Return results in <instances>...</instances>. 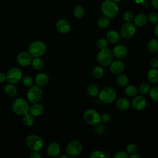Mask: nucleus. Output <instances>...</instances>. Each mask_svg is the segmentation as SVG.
I'll return each instance as SVG.
<instances>
[{
  "label": "nucleus",
  "instance_id": "8fccbe9b",
  "mask_svg": "<svg viewBox=\"0 0 158 158\" xmlns=\"http://www.w3.org/2000/svg\"><path fill=\"white\" fill-rule=\"evenodd\" d=\"M154 34L156 35V36L158 38V23H157L154 27Z\"/></svg>",
  "mask_w": 158,
  "mask_h": 158
},
{
  "label": "nucleus",
  "instance_id": "2eb2a0df",
  "mask_svg": "<svg viewBox=\"0 0 158 158\" xmlns=\"http://www.w3.org/2000/svg\"><path fill=\"white\" fill-rule=\"evenodd\" d=\"M17 62L22 66H28L31 63V56L28 52H22L17 55Z\"/></svg>",
  "mask_w": 158,
  "mask_h": 158
},
{
  "label": "nucleus",
  "instance_id": "864d4df0",
  "mask_svg": "<svg viewBox=\"0 0 158 158\" xmlns=\"http://www.w3.org/2000/svg\"><path fill=\"white\" fill-rule=\"evenodd\" d=\"M134 2L136 3V4H141L144 0H132Z\"/></svg>",
  "mask_w": 158,
  "mask_h": 158
},
{
  "label": "nucleus",
  "instance_id": "39448f33",
  "mask_svg": "<svg viewBox=\"0 0 158 158\" xmlns=\"http://www.w3.org/2000/svg\"><path fill=\"white\" fill-rule=\"evenodd\" d=\"M46 51L45 43L41 41H35L32 42L28 47L29 54L34 57H38L43 56Z\"/></svg>",
  "mask_w": 158,
  "mask_h": 158
},
{
  "label": "nucleus",
  "instance_id": "20e7f679",
  "mask_svg": "<svg viewBox=\"0 0 158 158\" xmlns=\"http://www.w3.org/2000/svg\"><path fill=\"white\" fill-rule=\"evenodd\" d=\"M114 55L112 51L109 48L100 49L97 54L98 63L102 66H108L113 61Z\"/></svg>",
  "mask_w": 158,
  "mask_h": 158
},
{
  "label": "nucleus",
  "instance_id": "f3484780",
  "mask_svg": "<svg viewBox=\"0 0 158 158\" xmlns=\"http://www.w3.org/2000/svg\"><path fill=\"white\" fill-rule=\"evenodd\" d=\"M60 152V146L59 143L52 142L49 144L47 148V154L51 157H56Z\"/></svg>",
  "mask_w": 158,
  "mask_h": 158
},
{
  "label": "nucleus",
  "instance_id": "5701e85b",
  "mask_svg": "<svg viewBox=\"0 0 158 158\" xmlns=\"http://www.w3.org/2000/svg\"><path fill=\"white\" fill-rule=\"evenodd\" d=\"M148 80L152 83H158V69L152 68L147 73Z\"/></svg>",
  "mask_w": 158,
  "mask_h": 158
},
{
  "label": "nucleus",
  "instance_id": "6e6d98bb",
  "mask_svg": "<svg viewBox=\"0 0 158 158\" xmlns=\"http://www.w3.org/2000/svg\"><path fill=\"white\" fill-rule=\"evenodd\" d=\"M157 59H158V51H157Z\"/></svg>",
  "mask_w": 158,
  "mask_h": 158
},
{
  "label": "nucleus",
  "instance_id": "09e8293b",
  "mask_svg": "<svg viewBox=\"0 0 158 158\" xmlns=\"http://www.w3.org/2000/svg\"><path fill=\"white\" fill-rule=\"evenodd\" d=\"M129 157H130V158H141V156L136 152V153H133L132 154H130Z\"/></svg>",
  "mask_w": 158,
  "mask_h": 158
},
{
  "label": "nucleus",
  "instance_id": "4468645a",
  "mask_svg": "<svg viewBox=\"0 0 158 158\" xmlns=\"http://www.w3.org/2000/svg\"><path fill=\"white\" fill-rule=\"evenodd\" d=\"M125 68V64L123 61L120 60H117L112 61L109 65L110 71L115 75H118L122 73Z\"/></svg>",
  "mask_w": 158,
  "mask_h": 158
},
{
  "label": "nucleus",
  "instance_id": "aec40b11",
  "mask_svg": "<svg viewBox=\"0 0 158 158\" xmlns=\"http://www.w3.org/2000/svg\"><path fill=\"white\" fill-rule=\"evenodd\" d=\"M107 41L112 44H116L120 40V35L115 30H111L108 31L106 35Z\"/></svg>",
  "mask_w": 158,
  "mask_h": 158
},
{
  "label": "nucleus",
  "instance_id": "f704fd0d",
  "mask_svg": "<svg viewBox=\"0 0 158 158\" xmlns=\"http://www.w3.org/2000/svg\"><path fill=\"white\" fill-rule=\"evenodd\" d=\"M149 96L155 102H158V87L154 86L151 88L149 92Z\"/></svg>",
  "mask_w": 158,
  "mask_h": 158
},
{
  "label": "nucleus",
  "instance_id": "49530a36",
  "mask_svg": "<svg viewBox=\"0 0 158 158\" xmlns=\"http://www.w3.org/2000/svg\"><path fill=\"white\" fill-rule=\"evenodd\" d=\"M151 5L154 9H158V0H151Z\"/></svg>",
  "mask_w": 158,
  "mask_h": 158
},
{
  "label": "nucleus",
  "instance_id": "f257e3e1",
  "mask_svg": "<svg viewBox=\"0 0 158 158\" xmlns=\"http://www.w3.org/2000/svg\"><path fill=\"white\" fill-rule=\"evenodd\" d=\"M101 10L102 14L109 19L115 18L119 12L117 3L112 0L104 1L101 6Z\"/></svg>",
  "mask_w": 158,
  "mask_h": 158
},
{
  "label": "nucleus",
  "instance_id": "e433bc0d",
  "mask_svg": "<svg viewBox=\"0 0 158 158\" xmlns=\"http://www.w3.org/2000/svg\"><path fill=\"white\" fill-rule=\"evenodd\" d=\"M108 44H107V40L101 38H99L97 41H96V46L99 49H102L104 48H107Z\"/></svg>",
  "mask_w": 158,
  "mask_h": 158
},
{
  "label": "nucleus",
  "instance_id": "79ce46f5",
  "mask_svg": "<svg viewBox=\"0 0 158 158\" xmlns=\"http://www.w3.org/2000/svg\"><path fill=\"white\" fill-rule=\"evenodd\" d=\"M91 158H96V157H106V156L105 154L101 151L96 150L93 152H92L89 156Z\"/></svg>",
  "mask_w": 158,
  "mask_h": 158
},
{
  "label": "nucleus",
  "instance_id": "7c9ffc66",
  "mask_svg": "<svg viewBox=\"0 0 158 158\" xmlns=\"http://www.w3.org/2000/svg\"><path fill=\"white\" fill-rule=\"evenodd\" d=\"M22 121H23V123H24V125H25L26 126H28V127H30L34 124L35 118L33 115H31V114L27 113V114L23 115Z\"/></svg>",
  "mask_w": 158,
  "mask_h": 158
},
{
  "label": "nucleus",
  "instance_id": "9d476101",
  "mask_svg": "<svg viewBox=\"0 0 158 158\" xmlns=\"http://www.w3.org/2000/svg\"><path fill=\"white\" fill-rule=\"evenodd\" d=\"M136 26L131 22H126L122 25L120 30V35L125 39L129 40L133 37L136 33Z\"/></svg>",
  "mask_w": 158,
  "mask_h": 158
},
{
  "label": "nucleus",
  "instance_id": "58836bf2",
  "mask_svg": "<svg viewBox=\"0 0 158 158\" xmlns=\"http://www.w3.org/2000/svg\"><path fill=\"white\" fill-rule=\"evenodd\" d=\"M138 151V146L135 143H130L127 145L126 148V151L128 153V154H132L133 153H136Z\"/></svg>",
  "mask_w": 158,
  "mask_h": 158
},
{
  "label": "nucleus",
  "instance_id": "1a4fd4ad",
  "mask_svg": "<svg viewBox=\"0 0 158 158\" xmlns=\"http://www.w3.org/2000/svg\"><path fill=\"white\" fill-rule=\"evenodd\" d=\"M83 151L82 143L77 140L69 142L65 148L67 154L70 157H75L80 154Z\"/></svg>",
  "mask_w": 158,
  "mask_h": 158
},
{
  "label": "nucleus",
  "instance_id": "f03ea898",
  "mask_svg": "<svg viewBox=\"0 0 158 158\" xmlns=\"http://www.w3.org/2000/svg\"><path fill=\"white\" fill-rule=\"evenodd\" d=\"M117 93L112 87L107 86L101 89L98 94L99 100L104 104H110L113 102L116 98Z\"/></svg>",
  "mask_w": 158,
  "mask_h": 158
},
{
  "label": "nucleus",
  "instance_id": "0eeeda50",
  "mask_svg": "<svg viewBox=\"0 0 158 158\" xmlns=\"http://www.w3.org/2000/svg\"><path fill=\"white\" fill-rule=\"evenodd\" d=\"M27 146L33 151H39L43 147V140L41 136L36 135H30L26 138Z\"/></svg>",
  "mask_w": 158,
  "mask_h": 158
},
{
  "label": "nucleus",
  "instance_id": "72a5a7b5",
  "mask_svg": "<svg viewBox=\"0 0 158 158\" xmlns=\"http://www.w3.org/2000/svg\"><path fill=\"white\" fill-rule=\"evenodd\" d=\"M151 89V86L146 82L142 83L139 86V91L142 95H145L149 93Z\"/></svg>",
  "mask_w": 158,
  "mask_h": 158
},
{
  "label": "nucleus",
  "instance_id": "2f4dec72",
  "mask_svg": "<svg viewBox=\"0 0 158 158\" xmlns=\"http://www.w3.org/2000/svg\"><path fill=\"white\" fill-rule=\"evenodd\" d=\"M86 90L88 94L91 97H96L97 96H98V94L99 93L98 86L94 84L89 85L88 86Z\"/></svg>",
  "mask_w": 158,
  "mask_h": 158
},
{
  "label": "nucleus",
  "instance_id": "3c124183",
  "mask_svg": "<svg viewBox=\"0 0 158 158\" xmlns=\"http://www.w3.org/2000/svg\"><path fill=\"white\" fill-rule=\"evenodd\" d=\"M141 4L142 6H143L144 7H147L148 6V5H149V3H148V2L147 1L144 0V1L141 3Z\"/></svg>",
  "mask_w": 158,
  "mask_h": 158
},
{
  "label": "nucleus",
  "instance_id": "b1692460",
  "mask_svg": "<svg viewBox=\"0 0 158 158\" xmlns=\"http://www.w3.org/2000/svg\"><path fill=\"white\" fill-rule=\"evenodd\" d=\"M4 91L6 94L10 97H14L17 94V88L12 83H7L4 87Z\"/></svg>",
  "mask_w": 158,
  "mask_h": 158
},
{
  "label": "nucleus",
  "instance_id": "ddd939ff",
  "mask_svg": "<svg viewBox=\"0 0 158 158\" xmlns=\"http://www.w3.org/2000/svg\"><path fill=\"white\" fill-rule=\"evenodd\" d=\"M112 51L114 57H115L116 58L120 59L125 58L128 54V49L127 47L121 44L115 45Z\"/></svg>",
  "mask_w": 158,
  "mask_h": 158
},
{
  "label": "nucleus",
  "instance_id": "6e6552de",
  "mask_svg": "<svg viewBox=\"0 0 158 158\" xmlns=\"http://www.w3.org/2000/svg\"><path fill=\"white\" fill-rule=\"evenodd\" d=\"M43 92L40 86H31L27 92V99L31 103H37L42 99Z\"/></svg>",
  "mask_w": 158,
  "mask_h": 158
},
{
  "label": "nucleus",
  "instance_id": "4be33fe9",
  "mask_svg": "<svg viewBox=\"0 0 158 158\" xmlns=\"http://www.w3.org/2000/svg\"><path fill=\"white\" fill-rule=\"evenodd\" d=\"M30 113L34 117L40 115L43 112V107L41 104L37 103H34L29 109Z\"/></svg>",
  "mask_w": 158,
  "mask_h": 158
},
{
  "label": "nucleus",
  "instance_id": "c9c22d12",
  "mask_svg": "<svg viewBox=\"0 0 158 158\" xmlns=\"http://www.w3.org/2000/svg\"><path fill=\"white\" fill-rule=\"evenodd\" d=\"M134 14L131 10H126L123 14V19L126 22H131L134 18Z\"/></svg>",
  "mask_w": 158,
  "mask_h": 158
},
{
  "label": "nucleus",
  "instance_id": "6ab92c4d",
  "mask_svg": "<svg viewBox=\"0 0 158 158\" xmlns=\"http://www.w3.org/2000/svg\"><path fill=\"white\" fill-rule=\"evenodd\" d=\"M115 106L118 110L120 111H125L130 108V102L126 98H120L117 100Z\"/></svg>",
  "mask_w": 158,
  "mask_h": 158
},
{
  "label": "nucleus",
  "instance_id": "a878e982",
  "mask_svg": "<svg viewBox=\"0 0 158 158\" xmlns=\"http://www.w3.org/2000/svg\"><path fill=\"white\" fill-rule=\"evenodd\" d=\"M147 48L152 53L157 52L158 51V40L155 38L151 39L147 44Z\"/></svg>",
  "mask_w": 158,
  "mask_h": 158
},
{
  "label": "nucleus",
  "instance_id": "a18cd8bd",
  "mask_svg": "<svg viewBox=\"0 0 158 158\" xmlns=\"http://www.w3.org/2000/svg\"><path fill=\"white\" fill-rule=\"evenodd\" d=\"M101 120L104 122H107L110 120V116L107 114H104L101 116Z\"/></svg>",
  "mask_w": 158,
  "mask_h": 158
},
{
  "label": "nucleus",
  "instance_id": "c85d7f7f",
  "mask_svg": "<svg viewBox=\"0 0 158 158\" xmlns=\"http://www.w3.org/2000/svg\"><path fill=\"white\" fill-rule=\"evenodd\" d=\"M31 65L34 69H35L36 70H40L43 68V67L44 65V62L42 59H41L40 57H35L32 60Z\"/></svg>",
  "mask_w": 158,
  "mask_h": 158
},
{
  "label": "nucleus",
  "instance_id": "393cba45",
  "mask_svg": "<svg viewBox=\"0 0 158 158\" xmlns=\"http://www.w3.org/2000/svg\"><path fill=\"white\" fill-rule=\"evenodd\" d=\"M124 92H125V94L128 97L133 98L137 95V94L138 93V89L135 85H127L125 86Z\"/></svg>",
  "mask_w": 158,
  "mask_h": 158
},
{
  "label": "nucleus",
  "instance_id": "f8f14e48",
  "mask_svg": "<svg viewBox=\"0 0 158 158\" xmlns=\"http://www.w3.org/2000/svg\"><path fill=\"white\" fill-rule=\"evenodd\" d=\"M131 105L136 110H143L146 106V98L142 94L135 96L131 101Z\"/></svg>",
  "mask_w": 158,
  "mask_h": 158
},
{
  "label": "nucleus",
  "instance_id": "37998d69",
  "mask_svg": "<svg viewBox=\"0 0 158 158\" xmlns=\"http://www.w3.org/2000/svg\"><path fill=\"white\" fill-rule=\"evenodd\" d=\"M149 65L152 68L157 69L158 68V59L156 57H152L149 60Z\"/></svg>",
  "mask_w": 158,
  "mask_h": 158
},
{
  "label": "nucleus",
  "instance_id": "603ef678",
  "mask_svg": "<svg viewBox=\"0 0 158 158\" xmlns=\"http://www.w3.org/2000/svg\"><path fill=\"white\" fill-rule=\"evenodd\" d=\"M69 156L68 155H65V154H62L59 156V158H68Z\"/></svg>",
  "mask_w": 158,
  "mask_h": 158
},
{
  "label": "nucleus",
  "instance_id": "a19ab883",
  "mask_svg": "<svg viewBox=\"0 0 158 158\" xmlns=\"http://www.w3.org/2000/svg\"><path fill=\"white\" fill-rule=\"evenodd\" d=\"M114 158H128L129 155L127 151H119L114 154Z\"/></svg>",
  "mask_w": 158,
  "mask_h": 158
},
{
  "label": "nucleus",
  "instance_id": "de8ad7c7",
  "mask_svg": "<svg viewBox=\"0 0 158 158\" xmlns=\"http://www.w3.org/2000/svg\"><path fill=\"white\" fill-rule=\"evenodd\" d=\"M5 80H6V75L3 72H0V83H3Z\"/></svg>",
  "mask_w": 158,
  "mask_h": 158
},
{
  "label": "nucleus",
  "instance_id": "c756f323",
  "mask_svg": "<svg viewBox=\"0 0 158 158\" xmlns=\"http://www.w3.org/2000/svg\"><path fill=\"white\" fill-rule=\"evenodd\" d=\"M104 74V70L101 66H96L92 70V75L96 79L101 78Z\"/></svg>",
  "mask_w": 158,
  "mask_h": 158
},
{
  "label": "nucleus",
  "instance_id": "cd10ccee",
  "mask_svg": "<svg viewBox=\"0 0 158 158\" xmlns=\"http://www.w3.org/2000/svg\"><path fill=\"white\" fill-rule=\"evenodd\" d=\"M110 25V19L106 16L101 17L98 21V25L101 29H106Z\"/></svg>",
  "mask_w": 158,
  "mask_h": 158
},
{
  "label": "nucleus",
  "instance_id": "5fc2aeb1",
  "mask_svg": "<svg viewBox=\"0 0 158 158\" xmlns=\"http://www.w3.org/2000/svg\"><path fill=\"white\" fill-rule=\"evenodd\" d=\"M112 1H113L114 2H116V3H118V2H120L122 0H112Z\"/></svg>",
  "mask_w": 158,
  "mask_h": 158
},
{
  "label": "nucleus",
  "instance_id": "423d86ee",
  "mask_svg": "<svg viewBox=\"0 0 158 158\" xmlns=\"http://www.w3.org/2000/svg\"><path fill=\"white\" fill-rule=\"evenodd\" d=\"M85 121L90 125H96L100 123L101 120V115L95 109L89 108L86 109L83 115Z\"/></svg>",
  "mask_w": 158,
  "mask_h": 158
},
{
  "label": "nucleus",
  "instance_id": "7ed1b4c3",
  "mask_svg": "<svg viewBox=\"0 0 158 158\" xmlns=\"http://www.w3.org/2000/svg\"><path fill=\"white\" fill-rule=\"evenodd\" d=\"M12 110L18 115H23L27 114L30 109L28 102L23 98H17L12 103Z\"/></svg>",
  "mask_w": 158,
  "mask_h": 158
},
{
  "label": "nucleus",
  "instance_id": "ea45409f",
  "mask_svg": "<svg viewBox=\"0 0 158 158\" xmlns=\"http://www.w3.org/2000/svg\"><path fill=\"white\" fill-rule=\"evenodd\" d=\"M23 84L26 86H31L33 84V79L29 75H26L22 78Z\"/></svg>",
  "mask_w": 158,
  "mask_h": 158
},
{
  "label": "nucleus",
  "instance_id": "473e14b6",
  "mask_svg": "<svg viewBox=\"0 0 158 158\" xmlns=\"http://www.w3.org/2000/svg\"><path fill=\"white\" fill-rule=\"evenodd\" d=\"M84 14H85V10L81 6L78 5L75 7L73 9V15L76 18L81 19L83 17Z\"/></svg>",
  "mask_w": 158,
  "mask_h": 158
},
{
  "label": "nucleus",
  "instance_id": "a211bd4d",
  "mask_svg": "<svg viewBox=\"0 0 158 158\" xmlns=\"http://www.w3.org/2000/svg\"><path fill=\"white\" fill-rule=\"evenodd\" d=\"M133 23L136 27H143L148 23V17L143 13H139L134 16Z\"/></svg>",
  "mask_w": 158,
  "mask_h": 158
},
{
  "label": "nucleus",
  "instance_id": "c03bdc74",
  "mask_svg": "<svg viewBox=\"0 0 158 158\" xmlns=\"http://www.w3.org/2000/svg\"><path fill=\"white\" fill-rule=\"evenodd\" d=\"M41 157V156L38 152V151H33L30 155V157H31V158H40Z\"/></svg>",
  "mask_w": 158,
  "mask_h": 158
},
{
  "label": "nucleus",
  "instance_id": "bb28decb",
  "mask_svg": "<svg viewBox=\"0 0 158 158\" xmlns=\"http://www.w3.org/2000/svg\"><path fill=\"white\" fill-rule=\"evenodd\" d=\"M116 82L118 86L121 87H125L128 85L129 80L127 76L124 74L120 73L116 78Z\"/></svg>",
  "mask_w": 158,
  "mask_h": 158
},
{
  "label": "nucleus",
  "instance_id": "412c9836",
  "mask_svg": "<svg viewBox=\"0 0 158 158\" xmlns=\"http://www.w3.org/2000/svg\"><path fill=\"white\" fill-rule=\"evenodd\" d=\"M49 77L45 73H40L35 78V83L39 86H46L49 82Z\"/></svg>",
  "mask_w": 158,
  "mask_h": 158
},
{
  "label": "nucleus",
  "instance_id": "4c0bfd02",
  "mask_svg": "<svg viewBox=\"0 0 158 158\" xmlns=\"http://www.w3.org/2000/svg\"><path fill=\"white\" fill-rule=\"evenodd\" d=\"M148 20L151 23L156 25L158 23V14L155 12H151L148 17Z\"/></svg>",
  "mask_w": 158,
  "mask_h": 158
},
{
  "label": "nucleus",
  "instance_id": "9b49d317",
  "mask_svg": "<svg viewBox=\"0 0 158 158\" xmlns=\"http://www.w3.org/2000/svg\"><path fill=\"white\" fill-rule=\"evenodd\" d=\"M22 72L17 67H13L9 69L6 74V81L8 83L15 84L17 83L22 78Z\"/></svg>",
  "mask_w": 158,
  "mask_h": 158
},
{
  "label": "nucleus",
  "instance_id": "dca6fc26",
  "mask_svg": "<svg viewBox=\"0 0 158 158\" xmlns=\"http://www.w3.org/2000/svg\"><path fill=\"white\" fill-rule=\"evenodd\" d=\"M56 28L57 30L60 33L65 34L70 31L71 29V25L67 20L60 19L56 22Z\"/></svg>",
  "mask_w": 158,
  "mask_h": 158
}]
</instances>
